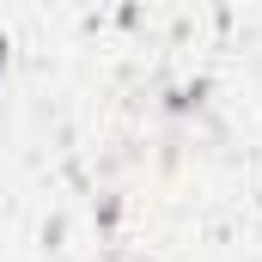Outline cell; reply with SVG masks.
Instances as JSON below:
<instances>
[{"label":"cell","instance_id":"cell-1","mask_svg":"<svg viewBox=\"0 0 262 262\" xmlns=\"http://www.w3.org/2000/svg\"><path fill=\"white\" fill-rule=\"evenodd\" d=\"M6 49H12V43H6V37H0V67H6Z\"/></svg>","mask_w":262,"mask_h":262}]
</instances>
